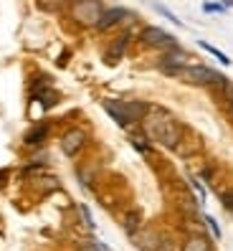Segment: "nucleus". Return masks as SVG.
<instances>
[{
	"instance_id": "1",
	"label": "nucleus",
	"mask_w": 233,
	"mask_h": 251,
	"mask_svg": "<svg viewBox=\"0 0 233 251\" xmlns=\"http://www.w3.org/2000/svg\"><path fill=\"white\" fill-rule=\"evenodd\" d=\"M140 127L144 132V137H147L152 145H160V147L172 150V152H175V147L180 145V140L187 132L178 117H175L170 109L160 107V104H150V112L140 122Z\"/></svg>"
},
{
	"instance_id": "2",
	"label": "nucleus",
	"mask_w": 233,
	"mask_h": 251,
	"mask_svg": "<svg viewBox=\"0 0 233 251\" xmlns=\"http://www.w3.org/2000/svg\"><path fill=\"white\" fill-rule=\"evenodd\" d=\"M178 81H185V84H190V86H203V89H223V86L228 84V76L223 71H218L213 66H206V64H187L183 71H180V76Z\"/></svg>"
},
{
	"instance_id": "3",
	"label": "nucleus",
	"mask_w": 233,
	"mask_h": 251,
	"mask_svg": "<svg viewBox=\"0 0 233 251\" xmlns=\"http://www.w3.org/2000/svg\"><path fill=\"white\" fill-rule=\"evenodd\" d=\"M104 3L101 0H71L69 3V21L79 28H96L101 13H104Z\"/></svg>"
},
{
	"instance_id": "4",
	"label": "nucleus",
	"mask_w": 233,
	"mask_h": 251,
	"mask_svg": "<svg viewBox=\"0 0 233 251\" xmlns=\"http://www.w3.org/2000/svg\"><path fill=\"white\" fill-rule=\"evenodd\" d=\"M190 58H193V56L178 43V46H170V49H165L163 53H160V58L155 61V69L163 74V76H167V79H178L180 71H183L187 64H193Z\"/></svg>"
},
{
	"instance_id": "5",
	"label": "nucleus",
	"mask_w": 233,
	"mask_h": 251,
	"mask_svg": "<svg viewBox=\"0 0 233 251\" xmlns=\"http://www.w3.org/2000/svg\"><path fill=\"white\" fill-rule=\"evenodd\" d=\"M137 43L142 49H152V51H165L170 46H178V38L170 31L160 25H142L137 31Z\"/></svg>"
},
{
	"instance_id": "6",
	"label": "nucleus",
	"mask_w": 233,
	"mask_h": 251,
	"mask_svg": "<svg viewBox=\"0 0 233 251\" xmlns=\"http://www.w3.org/2000/svg\"><path fill=\"white\" fill-rule=\"evenodd\" d=\"M135 41H137V33L132 31V28H124L122 33H116V36L109 41V46L104 49V64L116 66V64H119L122 58L129 53V49H132Z\"/></svg>"
},
{
	"instance_id": "7",
	"label": "nucleus",
	"mask_w": 233,
	"mask_h": 251,
	"mask_svg": "<svg viewBox=\"0 0 233 251\" xmlns=\"http://www.w3.org/2000/svg\"><path fill=\"white\" fill-rule=\"evenodd\" d=\"M135 13L129 10V8H124V5H112V8H104V13H101V18H99V23H96V28L94 31L96 33H109V31H114V28H119V25H124V23H135Z\"/></svg>"
},
{
	"instance_id": "8",
	"label": "nucleus",
	"mask_w": 233,
	"mask_h": 251,
	"mask_svg": "<svg viewBox=\"0 0 233 251\" xmlns=\"http://www.w3.org/2000/svg\"><path fill=\"white\" fill-rule=\"evenodd\" d=\"M86 145H89V132L84 127H69L61 135V140H58V147H61V152L66 157H79Z\"/></svg>"
},
{
	"instance_id": "9",
	"label": "nucleus",
	"mask_w": 233,
	"mask_h": 251,
	"mask_svg": "<svg viewBox=\"0 0 233 251\" xmlns=\"http://www.w3.org/2000/svg\"><path fill=\"white\" fill-rule=\"evenodd\" d=\"M101 109L109 114V120H114L116 127H122V129H132V127H135L132 122H129L124 99H119V97H107V99H101Z\"/></svg>"
},
{
	"instance_id": "10",
	"label": "nucleus",
	"mask_w": 233,
	"mask_h": 251,
	"mask_svg": "<svg viewBox=\"0 0 233 251\" xmlns=\"http://www.w3.org/2000/svg\"><path fill=\"white\" fill-rule=\"evenodd\" d=\"M48 135H51V122H46V120L33 122L23 132V145L25 147H41V145H46Z\"/></svg>"
},
{
	"instance_id": "11",
	"label": "nucleus",
	"mask_w": 233,
	"mask_h": 251,
	"mask_svg": "<svg viewBox=\"0 0 233 251\" xmlns=\"http://www.w3.org/2000/svg\"><path fill=\"white\" fill-rule=\"evenodd\" d=\"M31 101H38L41 109H53L58 101H61V94H58V92L53 89V84H51V86H46V89L33 92V94H31Z\"/></svg>"
},
{
	"instance_id": "12",
	"label": "nucleus",
	"mask_w": 233,
	"mask_h": 251,
	"mask_svg": "<svg viewBox=\"0 0 233 251\" xmlns=\"http://www.w3.org/2000/svg\"><path fill=\"white\" fill-rule=\"evenodd\" d=\"M183 251H213V244L208 236L203 233H190L187 239L183 241Z\"/></svg>"
},
{
	"instance_id": "13",
	"label": "nucleus",
	"mask_w": 233,
	"mask_h": 251,
	"mask_svg": "<svg viewBox=\"0 0 233 251\" xmlns=\"http://www.w3.org/2000/svg\"><path fill=\"white\" fill-rule=\"evenodd\" d=\"M122 228H124L129 236H135V233L142 228V211H140V208L127 211V213H124V218H122Z\"/></svg>"
},
{
	"instance_id": "14",
	"label": "nucleus",
	"mask_w": 233,
	"mask_h": 251,
	"mask_svg": "<svg viewBox=\"0 0 233 251\" xmlns=\"http://www.w3.org/2000/svg\"><path fill=\"white\" fill-rule=\"evenodd\" d=\"M129 145H132L135 150H137L140 155H144V157L152 155V142L144 137V132H142V135H132V137H129Z\"/></svg>"
},
{
	"instance_id": "15",
	"label": "nucleus",
	"mask_w": 233,
	"mask_h": 251,
	"mask_svg": "<svg viewBox=\"0 0 233 251\" xmlns=\"http://www.w3.org/2000/svg\"><path fill=\"white\" fill-rule=\"evenodd\" d=\"M198 46H200L203 51H208L210 56H215V58H218V61H221L223 66H231V64H233V61H231V58H228V56H226V53H223L221 49H215V46H210L208 41H203V38H200V41H198Z\"/></svg>"
},
{
	"instance_id": "16",
	"label": "nucleus",
	"mask_w": 233,
	"mask_h": 251,
	"mask_svg": "<svg viewBox=\"0 0 233 251\" xmlns=\"http://www.w3.org/2000/svg\"><path fill=\"white\" fill-rule=\"evenodd\" d=\"M155 10L160 13V16H165V18H167V21H170L172 25H178V28H183V21H180L178 16H175V13H172L170 8H165L163 3H155Z\"/></svg>"
},
{
	"instance_id": "17",
	"label": "nucleus",
	"mask_w": 233,
	"mask_h": 251,
	"mask_svg": "<svg viewBox=\"0 0 233 251\" xmlns=\"http://www.w3.org/2000/svg\"><path fill=\"white\" fill-rule=\"evenodd\" d=\"M221 205L233 216V188H226V190H221Z\"/></svg>"
},
{
	"instance_id": "18",
	"label": "nucleus",
	"mask_w": 233,
	"mask_h": 251,
	"mask_svg": "<svg viewBox=\"0 0 233 251\" xmlns=\"http://www.w3.org/2000/svg\"><path fill=\"white\" fill-rule=\"evenodd\" d=\"M203 221H206V226L210 228V233H213V239H215V241H218V239H221V236H223V233H221V226H218V221H215L213 216H208V213H206V216H203Z\"/></svg>"
},
{
	"instance_id": "19",
	"label": "nucleus",
	"mask_w": 233,
	"mask_h": 251,
	"mask_svg": "<svg viewBox=\"0 0 233 251\" xmlns=\"http://www.w3.org/2000/svg\"><path fill=\"white\" fill-rule=\"evenodd\" d=\"M64 3H66V0H38V5L43 8V10H61L64 8Z\"/></svg>"
},
{
	"instance_id": "20",
	"label": "nucleus",
	"mask_w": 233,
	"mask_h": 251,
	"mask_svg": "<svg viewBox=\"0 0 233 251\" xmlns=\"http://www.w3.org/2000/svg\"><path fill=\"white\" fill-rule=\"evenodd\" d=\"M203 10L206 13H226L228 8L223 3H203Z\"/></svg>"
},
{
	"instance_id": "21",
	"label": "nucleus",
	"mask_w": 233,
	"mask_h": 251,
	"mask_svg": "<svg viewBox=\"0 0 233 251\" xmlns=\"http://www.w3.org/2000/svg\"><path fill=\"white\" fill-rule=\"evenodd\" d=\"M79 211H81V216H84V224H86V226H89V228L94 231V228H96V224L92 221V213H89V208H86V205H79Z\"/></svg>"
},
{
	"instance_id": "22",
	"label": "nucleus",
	"mask_w": 233,
	"mask_h": 251,
	"mask_svg": "<svg viewBox=\"0 0 233 251\" xmlns=\"http://www.w3.org/2000/svg\"><path fill=\"white\" fill-rule=\"evenodd\" d=\"M190 185H193V188H195V190H198V196H200V198H203V201H206V190H203V185H200V183H198V180H195V178H190Z\"/></svg>"
},
{
	"instance_id": "23",
	"label": "nucleus",
	"mask_w": 233,
	"mask_h": 251,
	"mask_svg": "<svg viewBox=\"0 0 233 251\" xmlns=\"http://www.w3.org/2000/svg\"><path fill=\"white\" fill-rule=\"evenodd\" d=\"M228 117H231V120H233V99L228 101Z\"/></svg>"
},
{
	"instance_id": "24",
	"label": "nucleus",
	"mask_w": 233,
	"mask_h": 251,
	"mask_svg": "<svg viewBox=\"0 0 233 251\" xmlns=\"http://www.w3.org/2000/svg\"><path fill=\"white\" fill-rule=\"evenodd\" d=\"M221 3H223L226 8H233V0H221Z\"/></svg>"
},
{
	"instance_id": "25",
	"label": "nucleus",
	"mask_w": 233,
	"mask_h": 251,
	"mask_svg": "<svg viewBox=\"0 0 233 251\" xmlns=\"http://www.w3.org/2000/svg\"><path fill=\"white\" fill-rule=\"evenodd\" d=\"M66 3H71V0H66Z\"/></svg>"
}]
</instances>
